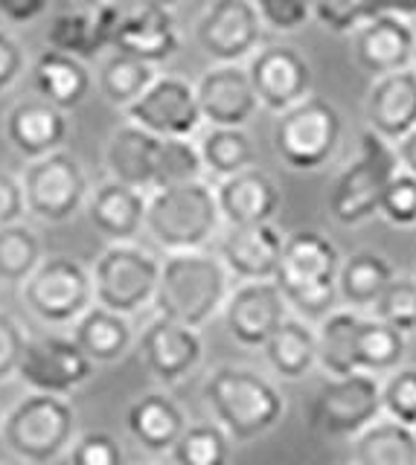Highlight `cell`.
I'll return each instance as SVG.
<instances>
[{"label": "cell", "mask_w": 416, "mask_h": 465, "mask_svg": "<svg viewBox=\"0 0 416 465\" xmlns=\"http://www.w3.org/2000/svg\"><path fill=\"white\" fill-rule=\"evenodd\" d=\"M26 215L38 218L45 224H64L70 222L91 195L88 172L82 160L64 149L47 157L30 160L21 172Z\"/></svg>", "instance_id": "obj_10"}, {"label": "cell", "mask_w": 416, "mask_h": 465, "mask_svg": "<svg viewBox=\"0 0 416 465\" xmlns=\"http://www.w3.org/2000/svg\"><path fill=\"white\" fill-rule=\"evenodd\" d=\"M362 314L355 309H332L323 320L318 334V363L329 375H350L355 367V341Z\"/></svg>", "instance_id": "obj_33"}, {"label": "cell", "mask_w": 416, "mask_h": 465, "mask_svg": "<svg viewBox=\"0 0 416 465\" xmlns=\"http://www.w3.org/2000/svg\"><path fill=\"white\" fill-rule=\"evenodd\" d=\"M154 76H157L154 64L140 62V58L128 55V53L111 50V55H105L103 62H99L96 87L111 105L128 108L154 82Z\"/></svg>", "instance_id": "obj_35"}, {"label": "cell", "mask_w": 416, "mask_h": 465, "mask_svg": "<svg viewBox=\"0 0 416 465\" xmlns=\"http://www.w3.org/2000/svg\"><path fill=\"white\" fill-rule=\"evenodd\" d=\"M161 137L140 128L137 123H123L114 128V134L105 145V166L111 181H120L152 193L154 189V154Z\"/></svg>", "instance_id": "obj_26"}, {"label": "cell", "mask_w": 416, "mask_h": 465, "mask_svg": "<svg viewBox=\"0 0 416 465\" xmlns=\"http://www.w3.org/2000/svg\"><path fill=\"white\" fill-rule=\"evenodd\" d=\"M26 338H30V334L21 326V320L9 312H0V384L15 378Z\"/></svg>", "instance_id": "obj_47"}, {"label": "cell", "mask_w": 416, "mask_h": 465, "mask_svg": "<svg viewBox=\"0 0 416 465\" xmlns=\"http://www.w3.org/2000/svg\"><path fill=\"white\" fill-rule=\"evenodd\" d=\"M245 67L260 108H268L271 114H282L312 96V67L294 47L285 44L260 47Z\"/></svg>", "instance_id": "obj_15"}, {"label": "cell", "mask_w": 416, "mask_h": 465, "mask_svg": "<svg viewBox=\"0 0 416 465\" xmlns=\"http://www.w3.org/2000/svg\"><path fill=\"white\" fill-rule=\"evenodd\" d=\"M70 338L79 343V349L94 363H114L132 349L134 331L125 314H117L105 309V305L94 302L74 323V334Z\"/></svg>", "instance_id": "obj_29"}, {"label": "cell", "mask_w": 416, "mask_h": 465, "mask_svg": "<svg viewBox=\"0 0 416 465\" xmlns=\"http://www.w3.org/2000/svg\"><path fill=\"white\" fill-rule=\"evenodd\" d=\"M413 70H416V53H413Z\"/></svg>", "instance_id": "obj_56"}, {"label": "cell", "mask_w": 416, "mask_h": 465, "mask_svg": "<svg viewBox=\"0 0 416 465\" xmlns=\"http://www.w3.org/2000/svg\"><path fill=\"white\" fill-rule=\"evenodd\" d=\"M355 465H416V428L396 419H376L352 436Z\"/></svg>", "instance_id": "obj_31"}, {"label": "cell", "mask_w": 416, "mask_h": 465, "mask_svg": "<svg viewBox=\"0 0 416 465\" xmlns=\"http://www.w3.org/2000/svg\"><path fill=\"white\" fill-rule=\"evenodd\" d=\"M381 416V381L370 372L329 375L309 407L312 430L326 440H352Z\"/></svg>", "instance_id": "obj_11"}, {"label": "cell", "mask_w": 416, "mask_h": 465, "mask_svg": "<svg viewBox=\"0 0 416 465\" xmlns=\"http://www.w3.org/2000/svg\"><path fill=\"white\" fill-rule=\"evenodd\" d=\"M379 12H393L401 15V18H413L416 0H379Z\"/></svg>", "instance_id": "obj_52"}, {"label": "cell", "mask_w": 416, "mask_h": 465, "mask_svg": "<svg viewBox=\"0 0 416 465\" xmlns=\"http://www.w3.org/2000/svg\"><path fill=\"white\" fill-rule=\"evenodd\" d=\"M201 120L210 128H245L260 111V99L245 64H213L195 82Z\"/></svg>", "instance_id": "obj_17"}, {"label": "cell", "mask_w": 416, "mask_h": 465, "mask_svg": "<svg viewBox=\"0 0 416 465\" xmlns=\"http://www.w3.org/2000/svg\"><path fill=\"white\" fill-rule=\"evenodd\" d=\"M21 300L38 323L74 326L94 305L91 268L74 256H45L21 285Z\"/></svg>", "instance_id": "obj_8"}, {"label": "cell", "mask_w": 416, "mask_h": 465, "mask_svg": "<svg viewBox=\"0 0 416 465\" xmlns=\"http://www.w3.org/2000/svg\"><path fill=\"white\" fill-rule=\"evenodd\" d=\"M265 26L277 33H294L314 18V0H253Z\"/></svg>", "instance_id": "obj_46"}, {"label": "cell", "mask_w": 416, "mask_h": 465, "mask_svg": "<svg viewBox=\"0 0 416 465\" xmlns=\"http://www.w3.org/2000/svg\"><path fill=\"white\" fill-rule=\"evenodd\" d=\"M268 367L285 381H297L318 363V334L303 317H285L262 346Z\"/></svg>", "instance_id": "obj_30"}, {"label": "cell", "mask_w": 416, "mask_h": 465, "mask_svg": "<svg viewBox=\"0 0 416 465\" xmlns=\"http://www.w3.org/2000/svg\"><path fill=\"white\" fill-rule=\"evenodd\" d=\"M204 396L216 421L233 442H253L285 413V399L265 375L242 367L213 370Z\"/></svg>", "instance_id": "obj_4"}, {"label": "cell", "mask_w": 416, "mask_h": 465, "mask_svg": "<svg viewBox=\"0 0 416 465\" xmlns=\"http://www.w3.org/2000/svg\"><path fill=\"white\" fill-rule=\"evenodd\" d=\"M24 218H26V201H24L21 174L0 169V224L24 222Z\"/></svg>", "instance_id": "obj_49"}, {"label": "cell", "mask_w": 416, "mask_h": 465, "mask_svg": "<svg viewBox=\"0 0 416 465\" xmlns=\"http://www.w3.org/2000/svg\"><path fill=\"white\" fill-rule=\"evenodd\" d=\"M393 145H396L399 166L405 172H411V174H416V128L408 131V134L401 137L399 143H393Z\"/></svg>", "instance_id": "obj_51"}, {"label": "cell", "mask_w": 416, "mask_h": 465, "mask_svg": "<svg viewBox=\"0 0 416 465\" xmlns=\"http://www.w3.org/2000/svg\"><path fill=\"white\" fill-rule=\"evenodd\" d=\"M282 232L271 224H231L219 244V259L236 280H274L282 259Z\"/></svg>", "instance_id": "obj_21"}, {"label": "cell", "mask_w": 416, "mask_h": 465, "mask_svg": "<svg viewBox=\"0 0 416 465\" xmlns=\"http://www.w3.org/2000/svg\"><path fill=\"white\" fill-rule=\"evenodd\" d=\"M201 174L204 163L193 137H161L154 154V189L198 181Z\"/></svg>", "instance_id": "obj_39"}, {"label": "cell", "mask_w": 416, "mask_h": 465, "mask_svg": "<svg viewBox=\"0 0 416 465\" xmlns=\"http://www.w3.org/2000/svg\"><path fill=\"white\" fill-rule=\"evenodd\" d=\"M379 12V0H314V18L332 33H355Z\"/></svg>", "instance_id": "obj_44"}, {"label": "cell", "mask_w": 416, "mask_h": 465, "mask_svg": "<svg viewBox=\"0 0 416 465\" xmlns=\"http://www.w3.org/2000/svg\"><path fill=\"white\" fill-rule=\"evenodd\" d=\"M96 372V363L82 352L79 343L64 334H41L26 338L18 363V378L30 392H50V396H70L82 384H88Z\"/></svg>", "instance_id": "obj_12"}, {"label": "cell", "mask_w": 416, "mask_h": 465, "mask_svg": "<svg viewBox=\"0 0 416 465\" xmlns=\"http://www.w3.org/2000/svg\"><path fill=\"white\" fill-rule=\"evenodd\" d=\"M178 47H181V29L175 24L172 9L137 6L134 12L123 15L111 50L128 53L149 64H161L169 62L178 53Z\"/></svg>", "instance_id": "obj_24"}, {"label": "cell", "mask_w": 416, "mask_h": 465, "mask_svg": "<svg viewBox=\"0 0 416 465\" xmlns=\"http://www.w3.org/2000/svg\"><path fill=\"white\" fill-rule=\"evenodd\" d=\"M224 329L245 349H262L274 329L289 317V302L274 280H251L224 300Z\"/></svg>", "instance_id": "obj_16"}, {"label": "cell", "mask_w": 416, "mask_h": 465, "mask_svg": "<svg viewBox=\"0 0 416 465\" xmlns=\"http://www.w3.org/2000/svg\"><path fill=\"white\" fill-rule=\"evenodd\" d=\"M140 355L146 370L163 384H175L204 358V341L198 329H190L169 317H154L140 334Z\"/></svg>", "instance_id": "obj_19"}, {"label": "cell", "mask_w": 416, "mask_h": 465, "mask_svg": "<svg viewBox=\"0 0 416 465\" xmlns=\"http://www.w3.org/2000/svg\"><path fill=\"white\" fill-rule=\"evenodd\" d=\"M341 256L335 242L318 230H297L282 242L274 282L303 320H323L338 302Z\"/></svg>", "instance_id": "obj_2"}, {"label": "cell", "mask_w": 416, "mask_h": 465, "mask_svg": "<svg viewBox=\"0 0 416 465\" xmlns=\"http://www.w3.org/2000/svg\"><path fill=\"white\" fill-rule=\"evenodd\" d=\"M146 195L140 189L105 181L88 195V215L91 224L103 232L108 242H134V236L146 224Z\"/></svg>", "instance_id": "obj_25"}, {"label": "cell", "mask_w": 416, "mask_h": 465, "mask_svg": "<svg viewBox=\"0 0 416 465\" xmlns=\"http://www.w3.org/2000/svg\"><path fill=\"white\" fill-rule=\"evenodd\" d=\"M341 134L343 123L332 102L306 96L289 111L277 114L274 149L285 166L297 172H314L335 157Z\"/></svg>", "instance_id": "obj_9"}, {"label": "cell", "mask_w": 416, "mask_h": 465, "mask_svg": "<svg viewBox=\"0 0 416 465\" xmlns=\"http://www.w3.org/2000/svg\"><path fill=\"white\" fill-rule=\"evenodd\" d=\"M213 189H216L222 222L227 224H260L280 213V186L262 169H242L231 178H222Z\"/></svg>", "instance_id": "obj_23"}, {"label": "cell", "mask_w": 416, "mask_h": 465, "mask_svg": "<svg viewBox=\"0 0 416 465\" xmlns=\"http://www.w3.org/2000/svg\"><path fill=\"white\" fill-rule=\"evenodd\" d=\"M26 67L30 62H26L24 44L6 29H0V96L9 94L26 76Z\"/></svg>", "instance_id": "obj_48"}, {"label": "cell", "mask_w": 416, "mask_h": 465, "mask_svg": "<svg viewBox=\"0 0 416 465\" xmlns=\"http://www.w3.org/2000/svg\"><path fill=\"white\" fill-rule=\"evenodd\" d=\"M198 152L204 172L216 181L231 178L242 169H251L256 157L253 140L242 128H210L204 140H201Z\"/></svg>", "instance_id": "obj_37"}, {"label": "cell", "mask_w": 416, "mask_h": 465, "mask_svg": "<svg viewBox=\"0 0 416 465\" xmlns=\"http://www.w3.org/2000/svg\"><path fill=\"white\" fill-rule=\"evenodd\" d=\"M47 44H50V50L76 55V58H82V62L99 58L96 44H94V15H91V9L55 15L47 26Z\"/></svg>", "instance_id": "obj_40"}, {"label": "cell", "mask_w": 416, "mask_h": 465, "mask_svg": "<svg viewBox=\"0 0 416 465\" xmlns=\"http://www.w3.org/2000/svg\"><path fill=\"white\" fill-rule=\"evenodd\" d=\"M82 4H88V6H94V4H103V0H82Z\"/></svg>", "instance_id": "obj_55"}, {"label": "cell", "mask_w": 416, "mask_h": 465, "mask_svg": "<svg viewBox=\"0 0 416 465\" xmlns=\"http://www.w3.org/2000/svg\"><path fill=\"white\" fill-rule=\"evenodd\" d=\"M30 76H33L38 96L62 111L82 105L84 96H88L94 87V76L88 64H84L82 58L59 53V50L41 53L30 67Z\"/></svg>", "instance_id": "obj_27"}, {"label": "cell", "mask_w": 416, "mask_h": 465, "mask_svg": "<svg viewBox=\"0 0 416 465\" xmlns=\"http://www.w3.org/2000/svg\"><path fill=\"white\" fill-rule=\"evenodd\" d=\"M41 259H45V244L41 236L26 222L0 224V285L21 288Z\"/></svg>", "instance_id": "obj_36"}, {"label": "cell", "mask_w": 416, "mask_h": 465, "mask_svg": "<svg viewBox=\"0 0 416 465\" xmlns=\"http://www.w3.org/2000/svg\"><path fill=\"white\" fill-rule=\"evenodd\" d=\"M53 465H74V462H70V460H67V454H64V457H59V460H55Z\"/></svg>", "instance_id": "obj_54"}, {"label": "cell", "mask_w": 416, "mask_h": 465, "mask_svg": "<svg viewBox=\"0 0 416 465\" xmlns=\"http://www.w3.org/2000/svg\"><path fill=\"white\" fill-rule=\"evenodd\" d=\"M372 317L384 320L399 331H416V280L411 276H393L381 297L372 302Z\"/></svg>", "instance_id": "obj_41"}, {"label": "cell", "mask_w": 416, "mask_h": 465, "mask_svg": "<svg viewBox=\"0 0 416 465\" xmlns=\"http://www.w3.org/2000/svg\"><path fill=\"white\" fill-rule=\"evenodd\" d=\"M53 0H0V18L12 26H30L47 15Z\"/></svg>", "instance_id": "obj_50"}, {"label": "cell", "mask_w": 416, "mask_h": 465, "mask_svg": "<svg viewBox=\"0 0 416 465\" xmlns=\"http://www.w3.org/2000/svg\"><path fill=\"white\" fill-rule=\"evenodd\" d=\"M91 280L96 305L132 317L154 302L161 259L143 251L134 242H111V247L96 256Z\"/></svg>", "instance_id": "obj_7"}, {"label": "cell", "mask_w": 416, "mask_h": 465, "mask_svg": "<svg viewBox=\"0 0 416 465\" xmlns=\"http://www.w3.org/2000/svg\"><path fill=\"white\" fill-rule=\"evenodd\" d=\"M367 128L387 143H399L416 128V70L405 67L376 76L364 99Z\"/></svg>", "instance_id": "obj_22"}, {"label": "cell", "mask_w": 416, "mask_h": 465, "mask_svg": "<svg viewBox=\"0 0 416 465\" xmlns=\"http://www.w3.org/2000/svg\"><path fill=\"white\" fill-rule=\"evenodd\" d=\"M123 111L128 123H137L157 137H193L204 123L195 84L181 76H154L146 91Z\"/></svg>", "instance_id": "obj_14"}, {"label": "cell", "mask_w": 416, "mask_h": 465, "mask_svg": "<svg viewBox=\"0 0 416 465\" xmlns=\"http://www.w3.org/2000/svg\"><path fill=\"white\" fill-rule=\"evenodd\" d=\"M352 35V58L355 64L372 79L384 76V73H396L413 67L416 53V29L411 18H401L393 12L372 15L355 29Z\"/></svg>", "instance_id": "obj_18"}, {"label": "cell", "mask_w": 416, "mask_h": 465, "mask_svg": "<svg viewBox=\"0 0 416 465\" xmlns=\"http://www.w3.org/2000/svg\"><path fill=\"white\" fill-rule=\"evenodd\" d=\"M379 215L393 227H416V174L399 169L387 181L379 201Z\"/></svg>", "instance_id": "obj_43"}, {"label": "cell", "mask_w": 416, "mask_h": 465, "mask_svg": "<svg viewBox=\"0 0 416 465\" xmlns=\"http://www.w3.org/2000/svg\"><path fill=\"white\" fill-rule=\"evenodd\" d=\"M169 454L175 465H231L233 440L219 421H201L186 425Z\"/></svg>", "instance_id": "obj_38"}, {"label": "cell", "mask_w": 416, "mask_h": 465, "mask_svg": "<svg viewBox=\"0 0 416 465\" xmlns=\"http://www.w3.org/2000/svg\"><path fill=\"white\" fill-rule=\"evenodd\" d=\"M4 134L26 163L64 149L70 134L67 111L50 105L47 99H24L12 105L4 120Z\"/></svg>", "instance_id": "obj_20"}, {"label": "cell", "mask_w": 416, "mask_h": 465, "mask_svg": "<svg viewBox=\"0 0 416 465\" xmlns=\"http://www.w3.org/2000/svg\"><path fill=\"white\" fill-rule=\"evenodd\" d=\"M0 440L26 465H53L76 440V411L64 396L26 392L4 413Z\"/></svg>", "instance_id": "obj_5"}, {"label": "cell", "mask_w": 416, "mask_h": 465, "mask_svg": "<svg viewBox=\"0 0 416 465\" xmlns=\"http://www.w3.org/2000/svg\"><path fill=\"white\" fill-rule=\"evenodd\" d=\"M0 425H4V413H0Z\"/></svg>", "instance_id": "obj_57"}, {"label": "cell", "mask_w": 416, "mask_h": 465, "mask_svg": "<svg viewBox=\"0 0 416 465\" xmlns=\"http://www.w3.org/2000/svg\"><path fill=\"white\" fill-rule=\"evenodd\" d=\"M396 276L391 259L372 251H358L350 259L341 262L338 268V300H343L350 309H372V302L381 297Z\"/></svg>", "instance_id": "obj_32"}, {"label": "cell", "mask_w": 416, "mask_h": 465, "mask_svg": "<svg viewBox=\"0 0 416 465\" xmlns=\"http://www.w3.org/2000/svg\"><path fill=\"white\" fill-rule=\"evenodd\" d=\"M227 294H231V271L204 247L166 253L161 262L154 305L169 320L201 331L224 309Z\"/></svg>", "instance_id": "obj_1"}, {"label": "cell", "mask_w": 416, "mask_h": 465, "mask_svg": "<svg viewBox=\"0 0 416 465\" xmlns=\"http://www.w3.org/2000/svg\"><path fill=\"white\" fill-rule=\"evenodd\" d=\"M67 460L74 465H125L120 442L105 430H88L67 448Z\"/></svg>", "instance_id": "obj_45"}, {"label": "cell", "mask_w": 416, "mask_h": 465, "mask_svg": "<svg viewBox=\"0 0 416 465\" xmlns=\"http://www.w3.org/2000/svg\"><path fill=\"white\" fill-rule=\"evenodd\" d=\"M125 425L140 448L152 450V454H166L186 430V416L163 392H146L128 407Z\"/></svg>", "instance_id": "obj_28"}, {"label": "cell", "mask_w": 416, "mask_h": 465, "mask_svg": "<svg viewBox=\"0 0 416 465\" xmlns=\"http://www.w3.org/2000/svg\"><path fill=\"white\" fill-rule=\"evenodd\" d=\"M137 6H149V9H172L178 0H134Z\"/></svg>", "instance_id": "obj_53"}, {"label": "cell", "mask_w": 416, "mask_h": 465, "mask_svg": "<svg viewBox=\"0 0 416 465\" xmlns=\"http://www.w3.org/2000/svg\"><path fill=\"white\" fill-rule=\"evenodd\" d=\"M396 145L381 140L376 131H364L358 143V157L338 174L329 195V215L343 227H358L379 215V201L387 181L399 172Z\"/></svg>", "instance_id": "obj_6"}, {"label": "cell", "mask_w": 416, "mask_h": 465, "mask_svg": "<svg viewBox=\"0 0 416 465\" xmlns=\"http://www.w3.org/2000/svg\"><path fill=\"white\" fill-rule=\"evenodd\" d=\"M262 33L253 0H213L195 26V41L213 64H242L262 47Z\"/></svg>", "instance_id": "obj_13"}, {"label": "cell", "mask_w": 416, "mask_h": 465, "mask_svg": "<svg viewBox=\"0 0 416 465\" xmlns=\"http://www.w3.org/2000/svg\"><path fill=\"white\" fill-rule=\"evenodd\" d=\"M381 416L416 428V367H396L381 384Z\"/></svg>", "instance_id": "obj_42"}, {"label": "cell", "mask_w": 416, "mask_h": 465, "mask_svg": "<svg viewBox=\"0 0 416 465\" xmlns=\"http://www.w3.org/2000/svg\"><path fill=\"white\" fill-rule=\"evenodd\" d=\"M219 224L222 213L216 189L204 178L161 186L146 195V224H143V230H149V236L166 253L201 251L219 232Z\"/></svg>", "instance_id": "obj_3"}, {"label": "cell", "mask_w": 416, "mask_h": 465, "mask_svg": "<svg viewBox=\"0 0 416 465\" xmlns=\"http://www.w3.org/2000/svg\"><path fill=\"white\" fill-rule=\"evenodd\" d=\"M405 331L387 326L384 320L362 317L355 341V367L370 375H387L405 361Z\"/></svg>", "instance_id": "obj_34"}]
</instances>
